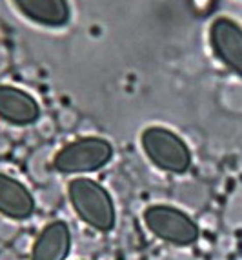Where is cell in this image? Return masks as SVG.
Wrapping results in <instances>:
<instances>
[{"instance_id":"obj_1","label":"cell","mask_w":242,"mask_h":260,"mask_svg":"<svg viewBox=\"0 0 242 260\" xmlns=\"http://www.w3.org/2000/svg\"><path fill=\"white\" fill-rule=\"evenodd\" d=\"M68 197L80 220L89 228L108 233L117 224L113 197L100 182L87 177H75L68 182Z\"/></svg>"},{"instance_id":"obj_2","label":"cell","mask_w":242,"mask_h":260,"mask_svg":"<svg viewBox=\"0 0 242 260\" xmlns=\"http://www.w3.org/2000/svg\"><path fill=\"white\" fill-rule=\"evenodd\" d=\"M142 149L159 169L173 175L186 173L191 166V151L177 133L166 127H147L142 133Z\"/></svg>"},{"instance_id":"obj_3","label":"cell","mask_w":242,"mask_h":260,"mask_svg":"<svg viewBox=\"0 0 242 260\" xmlns=\"http://www.w3.org/2000/svg\"><path fill=\"white\" fill-rule=\"evenodd\" d=\"M144 222L157 239L173 246H191L199 239V225L186 211L166 204H155L144 209Z\"/></svg>"},{"instance_id":"obj_4","label":"cell","mask_w":242,"mask_h":260,"mask_svg":"<svg viewBox=\"0 0 242 260\" xmlns=\"http://www.w3.org/2000/svg\"><path fill=\"white\" fill-rule=\"evenodd\" d=\"M111 156L113 148L108 140L99 137H86L66 144L55 155L53 166L58 173L64 175L89 173L104 168L111 160Z\"/></svg>"},{"instance_id":"obj_5","label":"cell","mask_w":242,"mask_h":260,"mask_svg":"<svg viewBox=\"0 0 242 260\" xmlns=\"http://www.w3.org/2000/svg\"><path fill=\"white\" fill-rule=\"evenodd\" d=\"M71 246L73 237L68 222L51 220L35 240L31 260H66L71 253Z\"/></svg>"},{"instance_id":"obj_6","label":"cell","mask_w":242,"mask_h":260,"mask_svg":"<svg viewBox=\"0 0 242 260\" xmlns=\"http://www.w3.org/2000/svg\"><path fill=\"white\" fill-rule=\"evenodd\" d=\"M211 44L217 56L235 73L242 75V29L228 18H219L211 26Z\"/></svg>"},{"instance_id":"obj_7","label":"cell","mask_w":242,"mask_h":260,"mask_svg":"<svg viewBox=\"0 0 242 260\" xmlns=\"http://www.w3.org/2000/svg\"><path fill=\"white\" fill-rule=\"evenodd\" d=\"M35 211V199L20 180L0 173V215L11 220H26Z\"/></svg>"},{"instance_id":"obj_8","label":"cell","mask_w":242,"mask_h":260,"mask_svg":"<svg viewBox=\"0 0 242 260\" xmlns=\"http://www.w3.org/2000/svg\"><path fill=\"white\" fill-rule=\"evenodd\" d=\"M40 108L37 100L26 91L13 86H0V118L9 124L26 126L39 118Z\"/></svg>"},{"instance_id":"obj_9","label":"cell","mask_w":242,"mask_h":260,"mask_svg":"<svg viewBox=\"0 0 242 260\" xmlns=\"http://www.w3.org/2000/svg\"><path fill=\"white\" fill-rule=\"evenodd\" d=\"M15 4L29 18L46 26H62L69 18L66 0H15Z\"/></svg>"}]
</instances>
